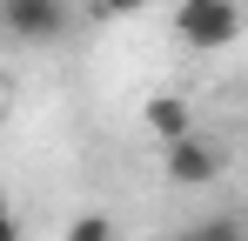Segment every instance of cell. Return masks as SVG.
Wrapping results in <instances>:
<instances>
[{
  "mask_svg": "<svg viewBox=\"0 0 248 241\" xmlns=\"http://www.w3.org/2000/svg\"><path fill=\"white\" fill-rule=\"evenodd\" d=\"M141 120H148V134L155 141H181V134H195V114H188V101L181 94H148V107H141Z\"/></svg>",
  "mask_w": 248,
  "mask_h": 241,
  "instance_id": "cell-4",
  "label": "cell"
},
{
  "mask_svg": "<svg viewBox=\"0 0 248 241\" xmlns=\"http://www.w3.org/2000/svg\"><path fill=\"white\" fill-rule=\"evenodd\" d=\"M67 241H114V221L87 208V214H74V221H67Z\"/></svg>",
  "mask_w": 248,
  "mask_h": 241,
  "instance_id": "cell-6",
  "label": "cell"
},
{
  "mask_svg": "<svg viewBox=\"0 0 248 241\" xmlns=\"http://www.w3.org/2000/svg\"><path fill=\"white\" fill-rule=\"evenodd\" d=\"M174 34L195 54H221L242 34V0H181L174 7Z\"/></svg>",
  "mask_w": 248,
  "mask_h": 241,
  "instance_id": "cell-1",
  "label": "cell"
},
{
  "mask_svg": "<svg viewBox=\"0 0 248 241\" xmlns=\"http://www.w3.org/2000/svg\"><path fill=\"white\" fill-rule=\"evenodd\" d=\"M148 0H87V14H101V20H127V14H141Z\"/></svg>",
  "mask_w": 248,
  "mask_h": 241,
  "instance_id": "cell-7",
  "label": "cell"
},
{
  "mask_svg": "<svg viewBox=\"0 0 248 241\" xmlns=\"http://www.w3.org/2000/svg\"><path fill=\"white\" fill-rule=\"evenodd\" d=\"M188 241H248V228H242V214H208Z\"/></svg>",
  "mask_w": 248,
  "mask_h": 241,
  "instance_id": "cell-5",
  "label": "cell"
},
{
  "mask_svg": "<svg viewBox=\"0 0 248 241\" xmlns=\"http://www.w3.org/2000/svg\"><path fill=\"white\" fill-rule=\"evenodd\" d=\"M221 167H228V148L208 141V134H181V141H168V181H174V188H208Z\"/></svg>",
  "mask_w": 248,
  "mask_h": 241,
  "instance_id": "cell-2",
  "label": "cell"
},
{
  "mask_svg": "<svg viewBox=\"0 0 248 241\" xmlns=\"http://www.w3.org/2000/svg\"><path fill=\"white\" fill-rule=\"evenodd\" d=\"M7 27L20 40H61L67 34V0H0Z\"/></svg>",
  "mask_w": 248,
  "mask_h": 241,
  "instance_id": "cell-3",
  "label": "cell"
}]
</instances>
